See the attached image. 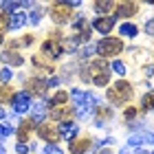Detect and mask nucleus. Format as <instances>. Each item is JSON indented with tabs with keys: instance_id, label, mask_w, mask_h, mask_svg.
Returning a JSON list of instances; mask_svg holds the SVG:
<instances>
[{
	"instance_id": "1",
	"label": "nucleus",
	"mask_w": 154,
	"mask_h": 154,
	"mask_svg": "<svg viewBox=\"0 0 154 154\" xmlns=\"http://www.w3.org/2000/svg\"><path fill=\"white\" fill-rule=\"evenodd\" d=\"M90 82H95V86H106L110 79V66L106 60H93L90 62Z\"/></svg>"
},
{
	"instance_id": "2",
	"label": "nucleus",
	"mask_w": 154,
	"mask_h": 154,
	"mask_svg": "<svg viewBox=\"0 0 154 154\" xmlns=\"http://www.w3.org/2000/svg\"><path fill=\"white\" fill-rule=\"evenodd\" d=\"M108 99L115 103V106H121V103H125L132 97V86L128 82H117V84H112V86L108 88Z\"/></svg>"
},
{
	"instance_id": "3",
	"label": "nucleus",
	"mask_w": 154,
	"mask_h": 154,
	"mask_svg": "<svg viewBox=\"0 0 154 154\" xmlns=\"http://www.w3.org/2000/svg\"><path fill=\"white\" fill-rule=\"evenodd\" d=\"M123 51V42L119 40V38H103L97 42V53L101 55V60L103 57H112V55H119Z\"/></svg>"
},
{
	"instance_id": "4",
	"label": "nucleus",
	"mask_w": 154,
	"mask_h": 154,
	"mask_svg": "<svg viewBox=\"0 0 154 154\" xmlns=\"http://www.w3.org/2000/svg\"><path fill=\"white\" fill-rule=\"evenodd\" d=\"M11 103H13V110H16V112H26V110H31V95L29 93H16L11 97Z\"/></svg>"
},
{
	"instance_id": "5",
	"label": "nucleus",
	"mask_w": 154,
	"mask_h": 154,
	"mask_svg": "<svg viewBox=\"0 0 154 154\" xmlns=\"http://www.w3.org/2000/svg\"><path fill=\"white\" fill-rule=\"evenodd\" d=\"M42 53L46 55V57H51V60H57L62 53H64V46H62V42L57 40H46L44 44H42Z\"/></svg>"
},
{
	"instance_id": "6",
	"label": "nucleus",
	"mask_w": 154,
	"mask_h": 154,
	"mask_svg": "<svg viewBox=\"0 0 154 154\" xmlns=\"http://www.w3.org/2000/svg\"><path fill=\"white\" fill-rule=\"evenodd\" d=\"M71 7H68L66 2H55L53 7H51V18L55 20V22H60V24H64L66 20H68V16H71Z\"/></svg>"
},
{
	"instance_id": "7",
	"label": "nucleus",
	"mask_w": 154,
	"mask_h": 154,
	"mask_svg": "<svg viewBox=\"0 0 154 154\" xmlns=\"http://www.w3.org/2000/svg\"><path fill=\"white\" fill-rule=\"evenodd\" d=\"M38 134L40 139H46L48 143H53V141H57L60 139V132H57V125H53V123H42L40 128H38Z\"/></svg>"
},
{
	"instance_id": "8",
	"label": "nucleus",
	"mask_w": 154,
	"mask_h": 154,
	"mask_svg": "<svg viewBox=\"0 0 154 154\" xmlns=\"http://www.w3.org/2000/svg\"><path fill=\"white\" fill-rule=\"evenodd\" d=\"M57 132H60V139L73 141L75 134H77V123L75 121H62V123H57Z\"/></svg>"
},
{
	"instance_id": "9",
	"label": "nucleus",
	"mask_w": 154,
	"mask_h": 154,
	"mask_svg": "<svg viewBox=\"0 0 154 154\" xmlns=\"http://www.w3.org/2000/svg\"><path fill=\"white\" fill-rule=\"evenodd\" d=\"M115 26V16H106V18H97L93 22V29L99 33H110Z\"/></svg>"
},
{
	"instance_id": "10",
	"label": "nucleus",
	"mask_w": 154,
	"mask_h": 154,
	"mask_svg": "<svg viewBox=\"0 0 154 154\" xmlns=\"http://www.w3.org/2000/svg\"><path fill=\"white\" fill-rule=\"evenodd\" d=\"M128 143H130V145H141V143H150V145H154V132H148V130L134 132V134L128 139Z\"/></svg>"
},
{
	"instance_id": "11",
	"label": "nucleus",
	"mask_w": 154,
	"mask_h": 154,
	"mask_svg": "<svg viewBox=\"0 0 154 154\" xmlns=\"http://www.w3.org/2000/svg\"><path fill=\"white\" fill-rule=\"evenodd\" d=\"M46 106H48V103H44V101L31 106V110H33V117H31L33 125H42V123H44V119H46Z\"/></svg>"
},
{
	"instance_id": "12",
	"label": "nucleus",
	"mask_w": 154,
	"mask_h": 154,
	"mask_svg": "<svg viewBox=\"0 0 154 154\" xmlns=\"http://www.w3.org/2000/svg\"><path fill=\"white\" fill-rule=\"evenodd\" d=\"M48 86H46V82L44 79H29V90L26 93H33V95H44V90H46Z\"/></svg>"
},
{
	"instance_id": "13",
	"label": "nucleus",
	"mask_w": 154,
	"mask_h": 154,
	"mask_svg": "<svg viewBox=\"0 0 154 154\" xmlns=\"http://www.w3.org/2000/svg\"><path fill=\"white\" fill-rule=\"evenodd\" d=\"M53 119H60V123L62 121H71V117H73V110L71 108H66V106H62V108H53Z\"/></svg>"
},
{
	"instance_id": "14",
	"label": "nucleus",
	"mask_w": 154,
	"mask_h": 154,
	"mask_svg": "<svg viewBox=\"0 0 154 154\" xmlns=\"http://www.w3.org/2000/svg\"><path fill=\"white\" fill-rule=\"evenodd\" d=\"M0 57H2V62H7V64H11V66H22V62H24L18 53H13V51H5Z\"/></svg>"
},
{
	"instance_id": "15",
	"label": "nucleus",
	"mask_w": 154,
	"mask_h": 154,
	"mask_svg": "<svg viewBox=\"0 0 154 154\" xmlns=\"http://www.w3.org/2000/svg\"><path fill=\"white\" fill-rule=\"evenodd\" d=\"M137 11V5H132V2H121L119 5V9H117V16L119 18H128V16H132V13ZM115 16V18H117Z\"/></svg>"
},
{
	"instance_id": "16",
	"label": "nucleus",
	"mask_w": 154,
	"mask_h": 154,
	"mask_svg": "<svg viewBox=\"0 0 154 154\" xmlns=\"http://www.w3.org/2000/svg\"><path fill=\"white\" fill-rule=\"evenodd\" d=\"M90 148L88 139H82V141H71V154H84Z\"/></svg>"
},
{
	"instance_id": "17",
	"label": "nucleus",
	"mask_w": 154,
	"mask_h": 154,
	"mask_svg": "<svg viewBox=\"0 0 154 154\" xmlns=\"http://www.w3.org/2000/svg\"><path fill=\"white\" fill-rule=\"evenodd\" d=\"M26 22V16L22 11H18V13H13V16H9V29H20Z\"/></svg>"
},
{
	"instance_id": "18",
	"label": "nucleus",
	"mask_w": 154,
	"mask_h": 154,
	"mask_svg": "<svg viewBox=\"0 0 154 154\" xmlns=\"http://www.w3.org/2000/svg\"><path fill=\"white\" fill-rule=\"evenodd\" d=\"M95 112L99 115V117L95 119V123H97V125H103L106 117H110V115H112V108H110V106H97V110H95Z\"/></svg>"
},
{
	"instance_id": "19",
	"label": "nucleus",
	"mask_w": 154,
	"mask_h": 154,
	"mask_svg": "<svg viewBox=\"0 0 154 154\" xmlns=\"http://www.w3.org/2000/svg\"><path fill=\"white\" fill-rule=\"evenodd\" d=\"M66 99H68V95L60 90V93L55 95L51 101H48V106H51V108H62V106H66Z\"/></svg>"
},
{
	"instance_id": "20",
	"label": "nucleus",
	"mask_w": 154,
	"mask_h": 154,
	"mask_svg": "<svg viewBox=\"0 0 154 154\" xmlns=\"http://www.w3.org/2000/svg\"><path fill=\"white\" fill-rule=\"evenodd\" d=\"M141 108H143V110H154V90H150V93H145V95H143V99H141Z\"/></svg>"
},
{
	"instance_id": "21",
	"label": "nucleus",
	"mask_w": 154,
	"mask_h": 154,
	"mask_svg": "<svg viewBox=\"0 0 154 154\" xmlns=\"http://www.w3.org/2000/svg\"><path fill=\"white\" fill-rule=\"evenodd\" d=\"M0 7H2V11L5 13H11V11H20V9H24V2H2V5H0Z\"/></svg>"
},
{
	"instance_id": "22",
	"label": "nucleus",
	"mask_w": 154,
	"mask_h": 154,
	"mask_svg": "<svg viewBox=\"0 0 154 154\" xmlns=\"http://www.w3.org/2000/svg\"><path fill=\"white\" fill-rule=\"evenodd\" d=\"M121 35H125V38H134L137 35V26L132 24V22H125V24H121Z\"/></svg>"
},
{
	"instance_id": "23",
	"label": "nucleus",
	"mask_w": 154,
	"mask_h": 154,
	"mask_svg": "<svg viewBox=\"0 0 154 154\" xmlns=\"http://www.w3.org/2000/svg\"><path fill=\"white\" fill-rule=\"evenodd\" d=\"M31 128H33V121L22 123V125H20V130H18V137L20 139H26V137H29V132H31Z\"/></svg>"
},
{
	"instance_id": "24",
	"label": "nucleus",
	"mask_w": 154,
	"mask_h": 154,
	"mask_svg": "<svg viewBox=\"0 0 154 154\" xmlns=\"http://www.w3.org/2000/svg\"><path fill=\"white\" fill-rule=\"evenodd\" d=\"M95 11L97 13H108V11H112V2H95Z\"/></svg>"
},
{
	"instance_id": "25",
	"label": "nucleus",
	"mask_w": 154,
	"mask_h": 154,
	"mask_svg": "<svg viewBox=\"0 0 154 154\" xmlns=\"http://www.w3.org/2000/svg\"><path fill=\"white\" fill-rule=\"evenodd\" d=\"M11 132H13V128H11L9 123H0V139H7Z\"/></svg>"
},
{
	"instance_id": "26",
	"label": "nucleus",
	"mask_w": 154,
	"mask_h": 154,
	"mask_svg": "<svg viewBox=\"0 0 154 154\" xmlns=\"http://www.w3.org/2000/svg\"><path fill=\"white\" fill-rule=\"evenodd\" d=\"M11 77H13V73H11V68H9V66L0 71V82H5V84H7V82L11 79Z\"/></svg>"
},
{
	"instance_id": "27",
	"label": "nucleus",
	"mask_w": 154,
	"mask_h": 154,
	"mask_svg": "<svg viewBox=\"0 0 154 154\" xmlns=\"http://www.w3.org/2000/svg\"><path fill=\"white\" fill-rule=\"evenodd\" d=\"M42 154H64V152H62V150L57 148V145H53V143H48V145H46V148H44V152H42Z\"/></svg>"
},
{
	"instance_id": "28",
	"label": "nucleus",
	"mask_w": 154,
	"mask_h": 154,
	"mask_svg": "<svg viewBox=\"0 0 154 154\" xmlns=\"http://www.w3.org/2000/svg\"><path fill=\"white\" fill-rule=\"evenodd\" d=\"M95 51H97V46H84L82 51H79V57L84 60V57H88V55H93Z\"/></svg>"
},
{
	"instance_id": "29",
	"label": "nucleus",
	"mask_w": 154,
	"mask_h": 154,
	"mask_svg": "<svg viewBox=\"0 0 154 154\" xmlns=\"http://www.w3.org/2000/svg\"><path fill=\"white\" fill-rule=\"evenodd\" d=\"M110 68H112L117 75H125V66L121 64V62H112V66H110Z\"/></svg>"
},
{
	"instance_id": "30",
	"label": "nucleus",
	"mask_w": 154,
	"mask_h": 154,
	"mask_svg": "<svg viewBox=\"0 0 154 154\" xmlns=\"http://www.w3.org/2000/svg\"><path fill=\"white\" fill-rule=\"evenodd\" d=\"M79 75H82V79H84V82H90V66H88V64H84V66H82V71H79Z\"/></svg>"
},
{
	"instance_id": "31",
	"label": "nucleus",
	"mask_w": 154,
	"mask_h": 154,
	"mask_svg": "<svg viewBox=\"0 0 154 154\" xmlns=\"http://www.w3.org/2000/svg\"><path fill=\"white\" fill-rule=\"evenodd\" d=\"M5 29H9V20H7L5 13H0V33H2Z\"/></svg>"
},
{
	"instance_id": "32",
	"label": "nucleus",
	"mask_w": 154,
	"mask_h": 154,
	"mask_svg": "<svg viewBox=\"0 0 154 154\" xmlns=\"http://www.w3.org/2000/svg\"><path fill=\"white\" fill-rule=\"evenodd\" d=\"M29 150H31V148H29V145H26V143H22V141H20V143L16 145V152H18V154H26Z\"/></svg>"
},
{
	"instance_id": "33",
	"label": "nucleus",
	"mask_w": 154,
	"mask_h": 154,
	"mask_svg": "<svg viewBox=\"0 0 154 154\" xmlns=\"http://www.w3.org/2000/svg\"><path fill=\"white\" fill-rule=\"evenodd\" d=\"M29 16H31V18H29V22H31V24H38V22H40V16H42V13H40V11H31Z\"/></svg>"
},
{
	"instance_id": "34",
	"label": "nucleus",
	"mask_w": 154,
	"mask_h": 154,
	"mask_svg": "<svg viewBox=\"0 0 154 154\" xmlns=\"http://www.w3.org/2000/svg\"><path fill=\"white\" fill-rule=\"evenodd\" d=\"M145 33H150V35H154V18L145 22Z\"/></svg>"
},
{
	"instance_id": "35",
	"label": "nucleus",
	"mask_w": 154,
	"mask_h": 154,
	"mask_svg": "<svg viewBox=\"0 0 154 154\" xmlns=\"http://www.w3.org/2000/svg\"><path fill=\"white\" fill-rule=\"evenodd\" d=\"M134 115H137V110H134V108H128V110H125V119H128V121H130V119L134 117Z\"/></svg>"
},
{
	"instance_id": "36",
	"label": "nucleus",
	"mask_w": 154,
	"mask_h": 154,
	"mask_svg": "<svg viewBox=\"0 0 154 154\" xmlns=\"http://www.w3.org/2000/svg\"><path fill=\"white\" fill-rule=\"evenodd\" d=\"M145 75H154V66H152V64H150L148 68H145Z\"/></svg>"
},
{
	"instance_id": "37",
	"label": "nucleus",
	"mask_w": 154,
	"mask_h": 154,
	"mask_svg": "<svg viewBox=\"0 0 154 154\" xmlns=\"http://www.w3.org/2000/svg\"><path fill=\"white\" fill-rule=\"evenodd\" d=\"M119 154H132V152H130V148H123V150L119 152Z\"/></svg>"
},
{
	"instance_id": "38",
	"label": "nucleus",
	"mask_w": 154,
	"mask_h": 154,
	"mask_svg": "<svg viewBox=\"0 0 154 154\" xmlns=\"http://www.w3.org/2000/svg\"><path fill=\"white\" fill-rule=\"evenodd\" d=\"M99 154H112V152H110V150H101Z\"/></svg>"
},
{
	"instance_id": "39",
	"label": "nucleus",
	"mask_w": 154,
	"mask_h": 154,
	"mask_svg": "<svg viewBox=\"0 0 154 154\" xmlns=\"http://www.w3.org/2000/svg\"><path fill=\"white\" fill-rule=\"evenodd\" d=\"M0 119H5V110L2 108H0Z\"/></svg>"
},
{
	"instance_id": "40",
	"label": "nucleus",
	"mask_w": 154,
	"mask_h": 154,
	"mask_svg": "<svg viewBox=\"0 0 154 154\" xmlns=\"http://www.w3.org/2000/svg\"><path fill=\"white\" fill-rule=\"evenodd\" d=\"M0 154H5V148H2V145H0Z\"/></svg>"
},
{
	"instance_id": "41",
	"label": "nucleus",
	"mask_w": 154,
	"mask_h": 154,
	"mask_svg": "<svg viewBox=\"0 0 154 154\" xmlns=\"http://www.w3.org/2000/svg\"><path fill=\"white\" fill-rule=\"evenodd\" d=\"M0 44H2V35H0Z\"/></svg>"
},
{
	"instance_id": "42",
	"label": "nucleus",
	"mask_w": 154,
	"mask_h": 154,
	"mask_svg": "<svg viewBox=\"0 0 154 154\" xmlns=\"http://www.w3.org/2000/svg\"><path fill=\"white\" fill-rule=\"evenodd\" d=\"M139 154H148V152H139Z\"/></svg>"
},
{
	"instance_id": "43",
	"label": "nucleus",
	"mask_w": 154,
	"mask_h": 154,
	"mask_svg": "<svg viewBox=\"0 0 154 154\" xmlns=\"http://www.w3.org/2000/svg\"><path fill=\"white\" fill-rule=\"evenodd\" d=\"M150 154H154V152H150Z\"/></svg>"
}]
</instances>
